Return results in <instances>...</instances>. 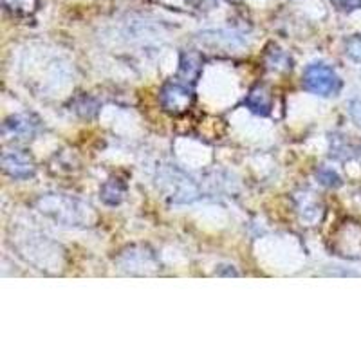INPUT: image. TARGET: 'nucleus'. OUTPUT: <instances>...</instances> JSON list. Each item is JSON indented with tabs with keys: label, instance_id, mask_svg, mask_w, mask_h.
Instances as JSON below:
<instances>
[{
	"label": "nucleus",
	"instance_id": "f257e3e1",
	"mask_svg": "<svg viewBox=\"0 0 361 361\" xmlns=\"http://www.w3.org/2000/svg\"><path fill=\"white\" fill-rule=\"evenodd\" d=\"M37 208L40 209L42 215L69 228L89 226L90 221L94 219L92 208L89 204L63 193H45L38 197Z\"/></svg>",
	"mask_w": 361,
	"mask_h": 361
},
{
	"label": "nucleus",
	"instance_id": "f03ea898",
	"mask_svg": "<svg viewBox=\"0 0 361 361\" xmlns=\"http://www.w3.org/2000/svg\"><path fill=\"white\" fill-rule=\"evenodd\" d=\"M157 186L164 197L176 204L193 202L199 197V186L177 166H163L157 173Z\"/></svg>",
	"mask_w": 361,
	"mask_h": 361
},
{
	"label": "nucleus",
	"instance_id": "7ed1b4c3",
	"mask_svg": "<svg viewBox=\"0 0 361 361\" xmlns=\"http://www.w3.org/2000/svg\"><path fill=\"white\" fill-rule=\"evenodd\" d=\"M331 251L341 259L361 260V222L347 219L331 233Z\"/></svg>",
	"mask_w": 361,
	"mask_h": 361
},
{
	"label": "nucleus",
	"instance_id": "20e7f679",
	"mask_svg": "<svg viewBox=\"0 0 361 361\" xmlns=\"http://www.w3.org/2000/svg\"><path fill=\"white\" fill-rule=\"evenodd\" d=\"M304 89L311 94L329 98V96H336L341 89V80L333 67L325 66V63H312L305 69L304 73Z\"/></svg>",
	"mask_w": 361,
	"mask_h": 361
},
{
	"label": "nucleus",
	"instance_id": "39448f33",
	"mask_svg": "<svg viewBox=\"0 0 361 361\" xmlns=\"http://www.w3.org/2000/svg\"><path fill=\"white\" fill-rule=\"evenodd\" d=\"M161 107L173 116L185 114L193 103V92L188 85L179 82L164 83L161 89Z\"/></svg>",
	"mask_w": 361,
	"mask_h": 361
},
{
	"label": "nucleus",
	"instance_id": "423d86ee",
	"mask_svg": "<svg viewBox=\"0 0 361 361\" xmlns=\"http://www.w3.org/2000/svg\"><path fill=\"white\" fill-rule=\"evenodd\" d=\"M2 169L13 179H29L35 176V161L24 150H8L2 156Z\"/></svg>",
	"mask_w": 361,
	"mask_h": 361
},
{
	"label": "nucleus",
	"instance_id": "0eeeda50",
	"mask_svg": "<svg viewBox=\"0 0 361 361\" xmlns=\"http://www.w3.org/2000/svg\"><path fill=\"white\" fill-rule=\"evenodd\" d=\"M38 130V121L29 114H17L6 119L2 132L8 140H31Z\"/></svg>",
	"mask_w": 361,
	"mask_h": 361
},
{
	"label": "nucleus",
	"instance_id": "6e6552de",
	"mask_svg": "<svg viewBox=\"0 0 361 361\" xmlns=\"http://www.w3.org/2000/svg\"><path fill=\"white\" fill-rule=\"evenodd\" d=\"M121 260H123V269L132 271V273H148L150 269H157V260L152 253L141 250L135 251V247L128 250V253L121 255Z\"/></svg>",
	"mask_w": 361,
	"mask_h": 361
},
{
	"label": "nucleus",
	"instance_id": "1a4fd4ad",
	"mask_svg": "<svg viewBox=\"0 0 361 361\" xmlns=\"http://www.w3.org/2000/svg\"><path fill=\"white\" fill-rule=\"evenodd\" d=\"M244 105L253 114L267 116L271 112V107H273V94H271V90L266 85H257L247 92Z\"/></svg>",
	"mask_w": 361,
	"mask_h": 361
},
{
	"label": "nucleus",
	"instance_id": "9d476101",
	"mask_svg": "<svg viewBox=\"0 0 361 361\" xmlns=\"http://www.w3.org/2000/svg\"><path fill=\"white\" fill-rule=\"evenodd\" d=\"M125 193H127V186L121 180L109 179L103 183L102 190H99V197L105 204L118 206L125 199Z\"/></svg>",
	"mask_w": 361,
	"mask_h": 361
},
{
	"label": "nucleus",
	"instance_id": "9b49d317",
	"mask_svg": "<svg viewBox=\"0 0 361 361\" xmlns=\"http://www.w3.org/2000/svg\"><path fill=\"white\" fill-rule=\"evenodd\" d=\"M4 8L11 13L13 17L29 18L40 8V0H2Z\"/></svg>",
	"mask_w": 361,
	"mask_h": 361
},
{
	"label": "nucleus",
	"instance_id": "f8f14e48",
	"mask_svg": "<svg viewBox=\"0 0 361 361\" xmlns=\"http://www.w3.org/2000/svg\"><path fill=\"white\" fill-rule=\"evenodd\" d=\"M201 58L195 53H185L180 56V67H179V76L185 78L186 82H195L201 74Z\"/></svg>",
	"mask_w": 361,
	"mask_h": 361
},
{
	"label": "nucleus",
	"instance_id": "ddd939ff",
	"mask_svg": "<svg viewBox=\"0 0 361 361\" xmlns=\"http://www.w3.org/2000/svg\"><path fill=\"white\" fill-rule=\"evenodd\" d=\"M312 193H304V197H300L298 202V208H300V214H302V219L307 222H316L320 219V206L314 199L311 197Z\"/></svg>",
	"mask_w": 361,
	"mask_h": 361
},
{
	"label": "nucleus",
	"instance_id": "4468645a",
	"mask_svg": "<svg viewBox=\"0 0 361 361\" xmlns=\"http://www.w3.org/2000/svg\"><path fill=\"white\" fill-rule=\"evenodd\" d=\"M331 4L340 11H354L361 8V0H331Z\"/></svg>",
	"mask_w": 361,
	"mask_h": 361
},
{
	"label": "nucleus",
	"instance_id": "2eb2a0df",
	"mask_svg": "<svg viewBox=\"0 0 361 361\" xmlns=\"http://www.w3.org/2000/svg\"><path fill=\"white\" fill-rule=\"evenodd\" d=\"M349 54L361 63V38H354L349 42Z\"/></svg>",
	"mask_w": 361,
	"mask_h": 361
},
{
	"label": "nucleus",
	"instance_id": "dca6fc26",
	"mask_svg": "<svg viewBox=\"0 0 361 361\" xmlns=\"http://www.w3.org/2000/svg\"><path fill=\"white\" fill-rule=\"evenodd\" d=\"M350 116H353L354 121H356V123L361 127V102L360 99L350 103Z\"/></svg>",
	"mask_w": 361,
	"mask_h": 361
},
{
	"label": "nucleus",
	"instance_id": "f3484780",
	"mask_svg": "<svg viewBox=\"0 0 361 361\" xmlns=\"http://www.w3.org/2000/svg\"><path fill=\"white\" fill-rule=\"evenodd\" d=\"M186 2H188V4H192V6H199L202 0H186Z\"/></svg>",
	"mask_w": 361,
	"mask_h": 361
},
{
	"label": "nucleus",
	"instance_id": "a211bd4d",
	"mask_svg": "<svg viewBox=\"0 0 361 361\" xmlns=\"http://www.w3.org/2000/svg\"><path fill=\"white\" fill-rule=\"evenodd\" d=\"M230 2H238V0H230Z\"/></svg>",
	"mask_w": 361,
	"mask_h": 361
}]
</instances>
